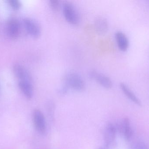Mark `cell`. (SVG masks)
<instances>
[{
	"mask_svg": "<svg viewBox=\"0 0 149 149\" xmlns=\"http://www.w3.org/2000/svg\"><path fill=\"white\" fill-rule=\"evenodd\" d=\"M130 149H149V148L143 142L137 141L132 144Z\"/></svg>",
	"mask_w": 149,
	"mask_h": 149,
	"instance_id": "obj_14",
	"label": "cell"
},
{
	"mask_svg": "<svg viewBox=\"0 0 149 149\" xmlns=\"http://www.w3.org/2000/svg\"><path fill=\"white\" fill-rule=\"evenodd\" d=\"M115 38L118 48L123 52H126L129 46L128 38L123 32L118 31L116 33Z\"/></svg>",
	"mask_w": 149,
	"mask_h": 149,
	"instance_id": "obj_10",
	"label": "cell"
},
{
	"mask_svg": "<svg viewBox=\"0 0 149 149\" xmlns=\"http://www.w3.org/2000/svg\"><path fill=\"white\" fill-rule=\"evenodd\" d=\"M33 120L36 130L41 134H44L46 130L45 119L42 113L39 109H36L34 110Z\"/></svg>",
	"mask_w": 149,
	"mask_h": 149,
	"instance_id": "obj_6",
	"label": "cell"
},
{
	"mask_svg": "<svg viewBox=\"0 0 149 149\" xmlns=\"http://www.w3.org/2000/svg\"><path fill=\"white\" fill-rule=\"evenodd\" d=\"M116 129L115 126L109 123L106 126L104 132V143L107 148H113L116 143Z\"/></svg>",
	"mask_w": 149,
	"mask_h": 149,
	"instance_id": "obj_3",
	"label": "cell"
},
{
	"mask_svg": "<svg viewBox=\"0 0 149 149\" xmlns=\"http://www.w3.org/2000/svg\"><path fill=\"white\" fill-rule=\"evenodd\" d=\"M11 7L14 9L17 10L20 8L21 3L18 1L15 0H10L8 1Z\"/></svg>",
	"mask_w": 149,
	"mask_h": 149,
	"instance_id": "obj_16",
	"label": "cell"
},
{
	"mask_svg": "<svg viewBox=\"0 0 149 149\" xmlns=\"http://www.w3.org/2000/svg\"><path fill=\"white\" fill-rule=\"evenodd\" d=\"M19 88L25 97L30 99L33 94V87L31 82L29 81H19Z\"/></svg>",
	"mask_w": 149,
	"mask_h": 149,
	"instance_id": "obj_13",
	"label": "cell"
},
{
	"mask_svg": "<svg viewBox=\"0 0 149 149\" xmlns=\"http://www.w3.org/2000/svg\"><path fill=\"white\" fill-rule=\"evenodd\" d=\"M120 129L125 140L127 141H130L133 135V131L128 118L126 117L123 119L120 124Z\"/></svg>",
	"mask_w": 149,
	"mask_h": 149,
	"instance_id": "obj_9",
	"label": "cell"
},
{
	"mask_svg": "<svg viewBox=\"0 0 149 149\" xmlns=\"http://www.w3.org/2000/svg\"><path fill=\"white\" fill-rule=\"evenodd\" d=\"M94 24L95 31L99 35H105L108 30V22L107 18L103 17H96L95 19Z\"/></svg>",
	"mask_w": 149,
	"mask_h": 149,
	"instance_id": "obj_7",
	"label": "cell"
},
{
	"mask_svg": "<svg viewBox=\"0 0 149 149\" xmlns=\"http://www.w3.org/2000/svg\"><path fill=\"white\" fill-rule=\"evenodd\" d=\"M65 85L77 92L84 91L86 84L80 75L74 71L68 72L63 77Z\"/></svg>",
	"mask_w": 149,
	"mask_h": 149,
	"instance_id": "obj_1",
	"label": "cell"
},
{
	"mask_svg": "<svg viewBox=\"0 0 149 149\" xmlns=\"http://www.w3.org/2000/svg\"><path fill=\"white\" fill-rule=\"evenodd\" d=\"M63 12L64 17L67 22L70 24L76 25L80 22V16L75 6L70 2L63 3Z\"/></svg>",
	"mask_w": 149,
	"mask_h": 149,
	"instance_id": "obj_2",
	"label": "cell"
},
{
	"mask_svg": "<svg viewBox=\"0 0 149 149\" xmlns=\"http://www.w3.org/2000/svg\"><path fill=\"white\" fill-rule=\"evenodd\" d=\"M24 26L27 32L32 37L38 38L42 33L39 24L31 18H26L24 20Z\"/></svg>",
	"mask_w": 149,
	"mask_h": 149,
	"instance_id": "obj_4",
	"label": "cell"
},
{
	"mask_svg": "<svg viewBox=\"0 0 149 149\" xmlns=\"http://www.w3.org/2000/svg\"><path fill=\"white\" fill-rule=\"evenodd\" d=\"M120 87L124 94L131 101L139 106H141V102L136 95L130 90L127 85L124 83L120 84Z\"/></svg>",
	"mask_w": 149,
	"mask_h": 149,
	"instance_id": "obj_12",
	"label": "cell"
},
{
	"mask_svg": "<svg viewBox=\"0 0 149 149\" xmlns=\"http://www.w3.org/2000/svg\"><path fill=\"white\" fill-rule=\"evenodd\" d=\"M91 78L96 80L100 85L106 89H110L113 87V82L111 79L105 74L95 70H92L89 73Z\"/></svg>",
	"mask_w": 149,
	"mask_h": 149,
	"instance_id": "obj_5",
	"label": "cell"
},
{
	"mask_svg": "<svg viewBox=\"0 0 149 149\" xmlns=\"http://www.w3.org/2000/svg\"><path fill=\"white\" fill-rule=\"evenodd\" d=\"M14 72L16 77L19 81H29L31 82V74L28 70L20 65L16 64L14 66Z\"/></svg>",
	"mask_w": 149,
	"mask_h": 149,
	"instance_id": "obj_8",
	"label": "cell"
},
{
	"mask_svg": "<svg viewBox=\"0 0 149 149\" xmlns=\"http://www.w3.org/2000/svg\"><path fill=\"white\" fill-rule=\"evenodd\" d=\"M49 3L50 7L52 10L57 11L59 10L60 3L58 0H49Z\"/></svg>",
	"mask_w": 149,
	"mask_h": 149,
	"instance_id": "obj_15",
	"label": "cell"
},
{
	"mask_svg": "<svg viewBox=\"0 0 149 149\" xmlns=\"http://www.w3.org/2000/svg\"><path fill=\"white\" fill-rule=\"evenodd\" d=\"M8 32L13 38H16L20 32V25L19 22L15 19L10 20L8 23Z\"/></svg>",
	"mask_w": 149,
	"mask_h": 149,
	"instance_id": "obj_11",
	"label": "cell"
},
{
	"mask_svg": "<svg viewBox=\"0 0 149 149\" xmlns=\"http://www.w3.org/2000/svg\"><path fill=\"white\" fill-rule=\"evenodd\" d=\"M103 149V148H100V149Z\"/></svg>",
	"mask_w": 149,
	"mask_h": 149,
	"instance_id": "obj_17",
	"label": "cell"
}]
</instances>
